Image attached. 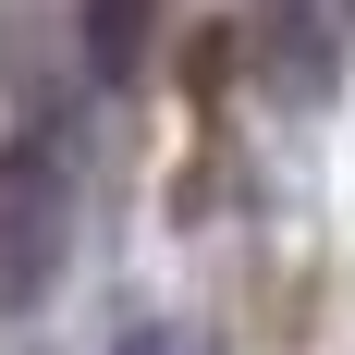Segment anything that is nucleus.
Returning a JSON list of instances; mask_svg holds the SVG:
<instances>
[{"label": "nucleus", "instance_id": "1", "mask_svg": "<svg viewBox=\"0 0 355 355\" xmlns=\"http://www.w3.org/2000/svg\"><path fill=\"white\" fill-rule=\"evenodd\" d=\"M62 257H73V159L49 135H12L0 147V306L12 319L49 306Z\"/></svg>", "mask_w": 355, "mask_h": 355}, {"label": "nucleus", "instance_id": "2", "mask_svg": "<svg viewBox=\"0 0 355 355\" xmlns=\"http://www.w3.org/2000/svg\"><path fill=\"white\" fill-rule=\"evenodd\" d=\"M270 12V86L319 98L331 86V49H343V0H257Z\"/></svg>", "mask_w": 355, "mask_h": 355}, {"label": "nucleus", "instance_id": "3", "mask_svg": "<svg viewBox=\"0 0 355 355\" xmlns=\"http://www.w3.org/2000/svg\"><path fill=\"white\" fill-rule=\"evenodd\" d=\"M73 37H86V73H135L147 37H159V0H86Z\"/></svg>", "mask_w": 355, "mask_h": 355}, {"label": "nucleus", "instance_id": "4", "mask_svg": "<svg viewBox=\"0 0 355 355\" xmlns=\"http://www.w3.org/2000/svg\"><path fill=\"white\" fill-rule=\"evenodd\" d=\"M110 355H184V331H159V319H135V331H123Z\"/></svg>", "mask_w": 355, "mask_h": 355}]
</instances>
